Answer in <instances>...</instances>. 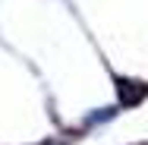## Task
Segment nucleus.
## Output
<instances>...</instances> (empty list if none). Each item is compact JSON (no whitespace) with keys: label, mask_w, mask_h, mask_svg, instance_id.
I'll use <instances>...</instances> for the list:
<instances>
[{"label":"nucleus","mask_w":148,"mask_h":145,"mask_svg":"<svg viewBox=\"0 0 148 145\" xmlns=\"http://www.w3.org/2000/svg\"><path fill=\"white\" fill-rule=\"evenodd\" d=\"M117 98L123 107H136V104H142L148 98V85L145 82H139V79H117Z\"/></svg>","instance_id":"1"},{"label":"nucleus","mask_w":148,"mask_h":145,"mask_svg":"<svg viewBox=\"0 0 148 145\" xmlns=\"http://www.w3.org/2000/svg\"><path fill=\"white\" fill-rule=\"evenodd\" d=\"M139 145H148V142H139Z\"/></svg>","instance_id":"2"}]
</instances>
